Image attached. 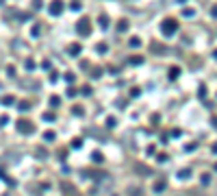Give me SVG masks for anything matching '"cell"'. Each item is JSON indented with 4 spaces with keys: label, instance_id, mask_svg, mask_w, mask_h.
Masks as SVG:
<instances>
[{
    "label": "cell",
    "instance_id": "1",
    "mask_svg": "<svg viewBox=\"0 0 217 196\" xmlns=\"http://www.w3.org/2000/svg\"><path fill=\"white\" fill-rule=\"evenodd\" d=\"M174 31H176V22H174V20H165V22H163V33H165V35H172Z\"/></svg>",
    "mask_w": 217,
    "mask_h": 196
},
{
    "label": "cell",
    "instance_id": "2",
    "mask_svg": "<svg viewBox=\"0 0 217 196\" xmlns=\"http://www.w3.org/2000/svg\"><path fill=\"white\" fill-rule=\"evenodd\" d=\"M61 9H63V2H61V0H54V2L50 4V13H52V15H59Z\"/></svg>",
    "mask_w": 217,
    "mask_h": 196
},
{
    "label": "cell",
    "instance_id": "3",
    "mask_svg": "<svg viewBox=\"0 0 217 196\" xmlns=\"http://www.w3.org/2000/svg\"><path fill=\"white\" fill-rule=\"evenodd\" d=\"M89 20H81L78 22V31H81V35H89Z\"/></svg>",
    "mask_w": 217,
    "mask_h": 196
},
{
    "label": "cell",
    "instance_id": "4",
    "mask_svg": "<svg viewBox=\"0 0 217 196\" xmlns=\"http://www.w3.org/2000/svg\"><path fill=\"white\" fill-rule=\"evenodd\" d=\"M163 190H165V181L161 179L159 183H154V192H163Z\"/></svg>",
    "mask_w": 217,
    "mask_h": 196
},
{
    "label": "cell",
    "instance_id": "5",
    "mask_svg": "<svg viewBox=\"0 0 217 196\" xmlns=\"http://www.w3.org/2000/svg\"><path fill=\"white\" fill-rule=\"evenodd\" d=\"M17 126H20V131H31V124L28 122H20Z\"/></svg>",
    "mask_w": 217,
    "mask_h": 196
},
{
    "label": "cell",
    "instance_id": "6",
    "mask_svg": "<svg viewBox=\"0 0 217 196\" xmlns=\"http://www.w3.org/2000/svg\"><path fill=\"white\" fill-rule=\"evenodd\" d=\"M70 52H72V54H78V52H81V46H78V44H74V46H72V50H70Z\"/></svg>",
    "mask_w": 217,
    "mask_h": 196
},
{
    "label": "cell",
    "instance_id": "7",
    "mask_svg": "<svg viewBox=\"0 0 217 196\" xmlns=\"http://www.w3.org/2000/svg\"><path fill=\"white\" fill-rule=\"evenodd\" d=\"M100 24H102V26H109V18L102 15V18H100Z\"/></svg>",
    "mask_w": 217,
    "mask_h": 196
}]
</instances>
